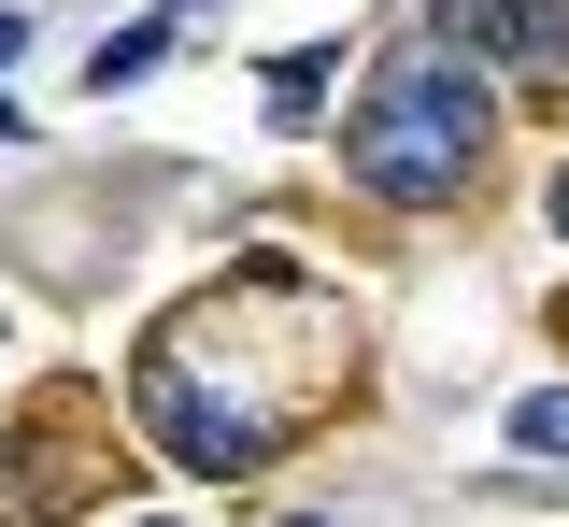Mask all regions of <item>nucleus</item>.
I'll list each match as a JSON object with an SVG mask.
<instances>
[{"mask_svg": "<svg viewBox=\"0 0 569 527\" xmlns=\"http://www.w3.org/2000/svg\"><path fill=\"white\" fill-rule=\"evenodd\" d=\"M470 157H485V86H470V58H456L441 29H413V43L370 72V100H356L342 171L370 186V200L427 215V200H456V186H470Z\"/></svg>", "mask_w": 569, "mask_h": 527, "instance_id": "1", "label": "nucleus"}, {"mask_svg": "<svg viewBox=\"0 0 569 527\" xmlns=\"http://www.w3.org/2000/svg\"><path fill=\"white\" fill-rule=\"evenodd\" d=\"M441 29H456L470 58H498V72L569 86V0H441Z\"/></svg>", "mask_w": 569, "mask_h": 527, "instance_id": "2", "label": "nucleus"}, {"mask_svg": "<svg viewBox=\"0 0 569 527\" xmlns=\"http://www.w3.org/2000/svg\"><path fill=\"white\" fill-rule=\"evenodd\" d=\"M157 58H171V14H157V29H114V43L86 58V86L114 100V86H142V72H157Z\"/></svg>", "mask_w": 569, "mask_h": 527, "instance_id": "3", "label": "nucleus"}, {"mask_svg": "<svg viewBox=\"0 0 569 527\" xmlns=\"http://www.w3.org/2000/svg\"><path fill=\"white\" fill-rule=\"evenodd\" d=\"M512 443H527V456H569V385H541V399H512Z\"/></svg>", "mask_w": 569, "mask_h": 527, "instance_id": "4", "label": "nucleus"}, {"mask_svg": "<svg viewBox=\"0 0 569 527\" xmlns=\"http://www.w3.org/2000/svg\"><path fill=\"white\" fill-rule=\"evenodd\" d=\"M14 43H29V14H0V72H14Z\"/></svg>", "mask_w": 569, "mask_h": 527, "instance_id": "5", "label": "nucleus"}, {"mask_svg": "<svg viewBox=\"0 0 569 527\" xmlns=\"http://www.w3.org/2000/svg\"><path fill=\"white\" fill-rule=\"evenodd\" d=\"M556 228H569V171H556Z\"/></svg>", "mask_w": 569, "mask_h": 527, "instance_id": "6", "label": "nucleus"}]
</instances>
